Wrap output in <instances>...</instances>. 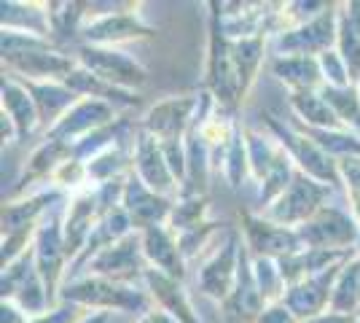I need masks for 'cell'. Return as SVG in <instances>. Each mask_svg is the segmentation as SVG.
Instances as JSON below:
<instances>
[{
    "label": "cell",
    "mask_w": 360,
    "mask_h": 323,
    "mask_svg": "<svg viewBox=\"0 0 360 323\" xmlns=\"http://www.w3.org/2000/svg\"><path fill=\"white\" fill-rule=\"evenodd\" d=\"M196 110H199V92L175 94V97H167L162 103L150 106L137 122L140 129H146L148 135L159 140L178 186H183L186 181V135H188Z\"/></svg>",
    "instance_id": "1"
},
{
    "label": "cell",
    "mask_w": 360,
    "mask_h": 323,
    "mask_svg": "<svg viewBox=\"0 0 360 323\" xmlns=\"http://www.w3.org/2000/svg\"><path fill=\"white\" fill-rule=\"evenodd\" d=\"M60 302L81 305L89 312H132V315H148L153 310V299L146 286H127L105 277L81 275L65 280L60 291Z\"/></svg>",
    "instance_id": "2"
},
{
    "label": "cell",
    "mask_w": 360,
    "mask_h": 323,
    "mask_svg": "<svg viewBox=\"0 0 360 323\" xmlns=\"http://www.w3.org/2000/svg\"><path fill=\"white\" fill-rule=\"evenodd\" d=\"M248 154H250V178L258 184V213L269 208L277 197L285 194V189L296 178V165L288 151L271 138L269 132H258L245 127Z\"/></svg>",
    "instance_id": "3"
},
{
    "label": "cell",
    "mask_w": 360,
    "mask_h": 323,
    "mask_svg": "<svg viewBox=\"0 0 360 323\" xmlns=\"http://www.w3.org/2000/svg\"><path fill=\"white\" fill-rule=\"evenodd\" d=\"M205 92L229 113H237L242 106L240 81L231 60V41L221 27V16L215 3H207V62H205Z\"/></svg>",
    "instance_id": "4"
},
{
    "label": "cell",
    "mask_w": 360,
    "mask_h": 323,
    "mask_svg": "<svg viewBox=\"0 0 360 323\" xmlns=\"http://www.w3.org/2000/svg\"><path fill=\"white\" fill-rule=\"evenodd\" d=\"M261 119L266 124L271 138L277 140L288 151V156L293 159L296 170H301L304 175L315 178V181H320L323 186H328V189H345L336 159H330L315 140L307 138L299 127H293V124L285 122V119L274 116L271 110H261Z\"/></svg>",
    "instance_id": "5"
},
{
    "label": "cell",
    "mask_w": 360,
    "mask_h": 323,
    "mask_svg": "<svg viewBox=\"0 0 360 323\" xmlns=\"http://www.w3.org/2000/svg\"><path fill=\"white\" fill-rule=\"evenodd\" d=\"M330 194H333V189L323 186L320 181L296 170V178L285 189V194L277 197L269 208H264L261 215L266 221H271V224H277V227L299 229V227H304L309 218H315L328 205Z\"/></svg>",
    "instance_id": "6"
},
{
    "label": "cell",
    "mask_w": 360,
    "mask_h": 323,
    "mask_svg": "<svg viewBox=\"0 0 360 323\" xmlns=\"http://www.w3.org/2000/svg\"><path fill=\"white\" fill-rule=\"evenodd\" d=\"M153 35H156V27L146 22V16L140 14V6L124 3L119 11L89 14L84 30H81V44L119 49L121 44L148 41Z\"/></svg>",
    "instance_id": "7"
},
{
    "label": "cell",
    "mask_w": 360,
    "mask_h": 323,
    "mask_svg": "<svg viewBox=\"0 0 360 323\" xmlns=\"http://www.w3.org/2000/svg\"><path fill=\"white\" fill-rule=\"evenodd\" d=\"M68 202H65V205H68ZM60 208H54L51 213L46 215L44 224L38 227L35 243H32L35 267H38V272L44 277L46 291H49V299H51V308L60 305V291H62V286H65L68 270H70V256H68L65 234H62L65 213H60Z\"/></svg>",
    "instance_id": "8"
},
{
    "label": "cell",
    "mask_w": 360,
    "mask_h": 323,
    "mask_svg": "<svg viewBox=\"0 0 360 323\" xmlns=\"http://www.w3.org/2000/svg\"><path fill=\"white\" fill-rule=\"evenodd\" d=\"M73 57L81 68H86L94 76H100L103 81L119 87V89H127V92L137 94V89H143L148 84V70L132 54H127L121 49L81 44L73 49Z\"/></svg>",
    "instance_id": "9"
},
{
    "label": "cell",
    "mask_w": 360,
    "mask_h": 323,
    "mask_svg": "<svg viewBox=\"0 0 360 323\" xmlns=\"http://www.w3.org/2000/svg\"><path fill=\"white\" fill-rule=\"evenodd\" d=\"M0 296H3V302H14L16 308H22L30 318L44 315V312L51 310V299H49V291H46L44 277L35 267L32 248L27 253H22L16 262L3 267Z\"/></svg>",
    "instance_id": "10"
},
{
    "label": "cell",
    "mask_w": 360,
    "mask_h": 323,
    "mask_svg": "<svg viewBox=\"0 0 360 323\" xmlns=\"http://www.w3.org/2000/svg\"><path fill=\"white\" fill-rule=\"evenodd\" d=\"M336 38H339V6L330 3L317 19L301 25L296 30L274 35L271 57H320L336 49Z\"/></svg>",
    "instance_id": "11"
},
{
    "label": "cell",
    "mask_w": 360,
    "mask_h": 323,
    "mask_svg": "<svg viewBox=\"0 0 360 323\" xmlns=\"http://www.w3.org/2000/svg\"><path fill=\"white\" fill-rule=\"evenodd\" d=\"M148 270V259L143 253V237H140V232H132L121 243L97 253L75 277L94 275L105 277V280H116V283H127V286H143Z\"/></svg>",
    "instance_id": "12"
},
{
    "label": "cell",
    "mask_w": 360,
    "mask_h": 323,
    "mask_svg": "<svg viewBox=\"0 0 360 323\" xmlns=\"http://www.w3.org/2000/svg\"><path fill=\"white\" fill-rule=\"evenodd\" d=\"M242 237L237 229H226L224 240L215 246L210 256L202 262L196 272V286L207 299L224 305L229 293L237 283V270H240V253H242Z\"/></svg>",
    "instance_id": "13"
},
{
    "label": "cell",
    "mask_w": 360,
    "mask_h": 323,
    "mask_svg": "<svg viewBox=\"0 0 360 323\" xmlns=\"http://www.w3.org/2000/svg\"><path fill=\"white\" fill-rule=\"evenodd\" d=\"M299 237L307 248L358 253L360 224L355 221V215L345 210V208L326 205L315 218H309L304 227H299Z\"/></svg>",
    "instance_id": "14"
},
{
    "label": "cell",
    "mask_w": 360,
    "mask_h": 323,
    "mask_svg": "<svg viewBox=\"0 0 360 323\" xmlns=\"http://www.w3.org/2000/svg\"><path fill=\"white\" fill-rule=\"evenodd\" d=\"M242 234H245V246L250 251L253 259H288L293 253L304 251V243L299 237V229H288L266 221L258 210H242Z\"/></svg>",
    "instance_id": "15"
},
{
    "label": "cell",
    "mask_w": 360,
    "mask_h": 323,
    "mask_svg": "<svg viewBox=\"0 0 360 323\" xmlns=\"http://www.w3.org/2000/svg\"><path fill=\"white\" fill-rule=\"evenodd\" d=\"M73 159V143L68 140H57V138H44L41 146L30 154V159L25 162V167L16 178L14 189L8 191L11 200H19V197H27L32 191H41L38 186H51V178L54 172L68 162Z\"/></svg>",
    "instance_id": "16"
},
{
    "label": "cell",
    "mask_w": 360,
    "mask_h": 323,
    "mask_svg": "<svg viewBox=\"0 0 360 323\" xmlns=\"http://www.w3.org/2000/svg\"><path fill=\"white\" fill-rule=\"evenodd\" d=\"M132 170L140 175V181L153 189L156 194L169 197V200H178L180 186L169 170L165 151L159 146V140L148 135L146 129H135V138H132Z\"/></svg>",
    "instance_id": "17"
},
{
    "label": "cell",
    "mask_w": 360,
    "mask_h": 323,
    "mask_svg": "<svg viewBox=\"0 0 360 323\" xmlns=\"http://www.w3.org/2000/svg\"><path fill=\"white\" fill-rule=\"evenodd\" d=\"M345 264H333V267L317 272V275L304 277L299 283L288 286L283 302L290 308V312L299 321H309V318H317V315L328 312L330 299H333V289H336V280H339V272H342Z\"/></svg>",
    "instance_id": "18"
},
{
    "label": "cell",
    "mask_w": 360,
    "mask_h": 323,
    "mask_svg": "<svg viewBox=\"0 0 360 323\" xmlns=\"http://www.w3.org/2000/svg\"><path fill=\"white\" fill-rule=\"evenodd\" d=\"M75 68H78V60L73 57V51H62V49H44V51L3 60V73H11L22 81H38V84L65 81Z\"/></svg>",
    "instance_id": "19"
},
{
    "label": "cell",
    "mask_w": 360,
    "mask_h": 323,
    "mask_svg": "<svg viewBox=\"0 0 360 323\" xmlns=\"http://www.w3.org/2000/svg\"><path fill=\"white\" fill-rule=\"evenodd\" d=\"M70 200V194H65L57 186H46L41 191H32L27 197L19 200H8L3 205V234H14L22 229H38L44 224V218L54 208H60Z\"/></svg>",
    "instance_id": "20"
},
{
    "label": "cell",
    "mask_w": 360,
    "mask_h": 323,
    "mask_svg": "<svg viewBox=\"0 0 360 323\" xmlns=\"http://www.w3.org/2000/svg\"><path fill=\"white\" fill-rule=\"evenodd\" d=\"M172 205H175V200L162 197V194H156L153 189H148V186L140 181V175H137L135 170L127 175L121 208L127 210L135 232H146V229H150V227L167 224V221H169V213H172Z\"/></svg>",
    "instance_id": "21"
},
{
    "label": "cell",
    "mask_w": 360,
    "mask_h": 323,
    "mask_svg": "<svg viewBox=\"0 0 360 323\" xmlns=\"http://www.w3.org/2000/svg\"><path fill=\"white\" fill-rule=\"evenodd\" d=\"M264 310H266V302H264L261 289H258V283H255L253 256H250L248 246H242L237 283H234V289L229 293V299L221 305L224 323H255Z\"/></svg>",
    "instance_id": "22"
},
{
    "label": "cell",
    "mask_w": 360,
    "mask_h": 323,
    "mask_svg": "<svg viewBox=\"0 0 360 323\" xmlns=\"http://www.w3.org/2000/svg\"><path fill=\"white\" fill-rule=\"evenodd\" d=\"M100 218H103V213H100V202H97V194H94V186L73 194L70 202L65 205L62 234H65V248H68L70 264H73L75 259H78V253L84 251L91 229L97 227Z\"/></svg>",
    "instance_id": "23"
},
{
    "label": "cell",
    "mask_w": 360,
    "mask_h": 323,
    "mask_svg": "<svg viewBox=\"0 0 360 323\" xmlns=\"http://www.w3.org/2000/svg\"><path fill=\"white\" fill-rule=\"evenodd\" d=\"M121 113L113 106H108L103 100H91V97H81L49 135L44 138H57V140H68V143H78L81 138H86L89 132L105 127V124H113Z\"/></svg>",
    "instance_id": "24"
},
{
    "label": "cell",
    "mask_w": 360,
    "mask_h": 323,
    "mask_svg": "<svg viewBox=\"0 0 360 323\" xmlns=\"http://www.w3.org/2000/svg\"><path fill=\"white\" fill-rule=\"evenodd\" d=\"M0 113H6L16 127V143H27L41 129V116L30 92L11 73H3L0 81Z\"/></svg>",
    "instance_id": "25"
},
{
    "label": "cell",
    "mask_w": 360,
    "mask_h": 323,
    "mask_svg": "<svg viewBox=\"0 0 360 323\" xmlns=\"http://www.w3.org/2000/svg\"><path fill=\"white\" fill-rule=\"evenodd\" d=\"M143 237V253L148 259V267L162 272V275L172 277V280H186V259L180 253L178 234L169 229L167 224L162 227H150V229L140 232Z\"/></svg>",
    "instance_id": "26"
},
{
    "label": "cell",
    "mask_w": 360,
    "mask_h": 323,
    "mask_svg": "<svg viewBox=\"0 0 360 323\" xmlns=\"http://www.w3.org/2000/svg\"><path fill=\"white\" fill-rule=\"evenodd\" d=\"M132 232H135V227H132V221H129V215H127L124 208H116V210H110L108 215H103V218L97 221V227L91 229L84 251H81L78 259L70 264V270H68V277H65V280H73V277L78 275V272H81L97 253H103V251H108L110 246L121 243V240H124L127 234H132Z\"/></svg>",
    "instance_id": "27"
},
{
    "label": "cell",
    "mask_w": 360,
    "mask_h": 323,
    "mask_svg": "<svg viewBox=\"0 0 360 323\" xmlns=\"http://www.w3.org/2000/svg\"><path fill=\"white\" fill-rule=\"evenodd\" d=\"M143 286L148 289L153 305L159 310H165L167 315H172L178 323H202L196 308L191 305V296H188L186 286L180 280H172V277L162 275L156 270H148Z\"/></svg>",
    "instance_id": "28"
},
{
    "label": "cell",
    "mask_w": 360,
    "mask_h": 323,
    "mask_svg": "<svg viewBox=\"0 0 360 323\" xmlns=\"http://www.w3.org/2000/svg\"><path fill=\"white\" fill-rule=\"evenodd\" d=\"M22 81V78H16ZM25 89L30 92L32 103L38 108V116H41V132L49 135L57 124L65 119V113L81 100L73 89H68L62 81H46V84H38V81H22Z\"/></svg>",
    "instance_id": "29"
},
{
    "label": "cell",
    "mask_w": 360,
    "mask_h": 323,
    "mask_svg": "<svg viewBox=\"0 0 360 323\" xmlns=\"http://www.w3.org/2000/svg\"><path fill=\"white\" fill-rule=\"evenodd\" d=\"M269 70L288 92H320L326 87L317 57H271Z\"/></svg>",
    "instance_id": "30"
},
{
    "label": "cell",
    "mask_w": 360,
    "mask_h": 323,
    "mask_svg": "<svg viewBox=\"0 0 360 323\" xmlns=\"http://www.w3.org/2000/svg\"><path fill=\"white\" fill-rule=\"evenodd\" d=\"M68 89H73L78 97H91V100H103L108 106H113L116 110H129V108H135L140 103V97L135 92H127V89H119V87H113V84H108L103 81L100 76H94L91 70L86 68H75L70 76L62 81Z\"/></svg>",
    "instance_id": "31"
},
{
    "label": "cell",
    "mask_w": 360,
    "mask_h": 323,
    "mask_svg": "<svg viewBox=\"0 0 360 323\" xmlns=\"http://www.w3.org/2000/svg\"><path fill=\"white\" fill-rule=\"evenodd\" d=\"M89 19V3H49L51 41L62 51H73L81 46V30Z\"/></svg>",
    "instance_id": "32"
},
{
    "label": "cell",
    "mask_w": 360,
    "mask_h": 323,
    "mask_svg": "<svg viewBox=\"0 0 360 323\" xmlns=\"http://www.w3.org/2000/svg\"><path fill=\"white\" fill-rule=\"evenodd\" d=\"M352 256H358V253H352V251L304 248V251L288 256V259H280V270H283V277H285L288 286H293V283H299L304 277H312V275H317V272H323V270H328L333 264L349 262Z\"/></svg>",
    "instance_id": "33"
},
{
    "label": "cell",
    "mask_w": 360,
    "mask_h": 323,
    "mask_svg": "<svg viewBox=\"0 0 360 323\" xmlns=\"http://www.w3.org/2000/svg\"><path fill=\"white\" fill-rule=\"evenodd\" d=\"M0 25L3 30H22L41 35L51 41V22H49V3H22V0H3L0 3Z\"/></svg>",
    "instance_id": "34"
},
{
    "label": "cell",
    "mask_w": 360,
    "mask_h": 323,
    "mask_svg": "<svg viewBox=\"0 0 360 323\" xmlns=\"http://www.w3.org/2000/svg\"><path fill=\"white\" fill-rule=\"evenodd\" d=\"M288 106L293 110V122L312 129H347L333 113L323 92H288Z\"/></svg>",
    "instance_id": "35"
},
{
    "label": "cell",
    "mask_w": 360,
    "mask_h": 323,
    "mask_svg": "<svg viewBox=\"0 0 360 323\" xmlns=\"http://www.w3.org/2000/svg\"><path fill=\"white\" fill-rule=\"evenodd\" d=\"M266 41H269L266 35H253V38L231 41V60H234V70H237V81H240V100H245L248 92L253 89L258 70L264 65Z\"/></svg>",
    "instance_id": "36"
},
{
    "label": "cell",
    "mask_w": 360,
    "mask_h": 323,
    "mask_svg": "<svg viewBox=\"0 0 360 323\" xmlns=\"http://www.w3.org/2000/svg\"><path fill=\"white\" fill-rule=\"evenodd\" d=\"M132 138L121 140L119 146H113V148H108L91 159L86 165L89 186H103L108 181H116V178H127L132 172Z\"/></svg>",
    "instance_id": "37"
},
{
    "label": "cell",
    "mask_w": 360,
    "mask_h": 323,
    "mask_svg": "<svg viewBox=\"0 0 360 323\" xmlns=\"http://www.w3.org/2000/svg\"><path fill=\"white\" fill-rule=\"evenodd\" d=\"M330 312L360 318V256H352L342 267L330 299Z\"/></svg>",
    "instance_id": "38"
},
{
    "label": "cell",
    "mask_w": 360,
    "mask_h": 323,
    "mask_svg": "<svg viewBox=\"0 0 360 323\" xmlns=\"http://www.w3.org/2000/svg\"><path fill=\"white\" fill-rule=\"evenodd\" d=\"M293 127H299L307 138H312L330 156V159H345V156L360 154V135L358 132H349V129H312V127H304V124L293 122Z\"/></svg>",
    "instance_id": "39"
},
{
    "label": "cell",
    "mask_w": 360,
    "mask_h": 323,
    "mask_svg": "<svg viewBox=\"0 0 360 323\" xmlns=\"http://www.w3.org/2000/svg\"><path fill=\"white\" fill-rule=\"evenodd\" d=\"M207 221H210V200H207V194H196V197H178L175 200L167 227L175 234H183V232L196 229Z\"/></svg>",
    "instance_id": "40"
},
{
    "label": "cell",
    "mask_w": 360,
    "mask_h": 323,
    "mask_svg": "<svg viewBox=\"0 0 360 323\" xmlns=\"http://www.w3.org/2000/svg\"><path fill=\"white\" fill-rule=\"evenodd\" d=\"M323 97L328 100V106L333 108V113L339 116V122L345 124L349 132L360 135V89L352 87H323L320 89Z\"/></svg>",
    "instance_id": "41"
},
{
    "label": "cell",
    "mask_w": 360,
    "mask_h": 323,
    "mask_svg": "<svg viewBox=\"0 0 360 323\" xmlns=\"http://www.w3.org/2000/svg\"><path fill=\"white\" fill-rule=\"evenodd\" d=\"M336 51L342 54L352 84L358 87L360 81V27L347 16V11L339 3V38H336Z\"/></svg>",
    "instance_id": "42"
},
{
    "label": "cell",
    "mask_w": 360,
    "mask_h": 323,
    "mask_svg": "<svg viewBox=\"0 0 360 323\" xmlns=\"http://www.w3.org/2000/svg\"><path fill=\"white\" fill-rule=\"evenodd\" d=\"M226 184L231 189H240L248 178H250V154H248V138H245V127L237 129L234 140L229 143L224 156V165H221Z\"/></svg>",
    "instance_id": "43"
},
{
    "label": "cell",
    "mask_w": 360,
    "mask_h": 323,
    "mask_svg": "<svg viewBox=\"0 0 360 323\" xmlns=\"http://www.w3.org/2000/svg\"><path fill=\"white\" fill-rule=\"evenodd\" d=\"M253 272H255V283L261 289V296L269 305H277L285 299L288 283L283 277V270H280V262L274 259H253Z\"/></svg>",
    "instance_id": "44"
},
{
    "label": "cell",
    "mask_w": 360,
    "mask_h": 323,
    "mask_svg": "<svg viewBox=\"0 0 360 323\" xmlns=\"http://www.w3.org/2000/svg\"><path fill=\"white\" fill-rule=\"evenodd\" d=\"M44 49H60L54 41L41 38V35H32V32L22 30H3L0 38V54L3 60L6 57H19V54H32V51H44Z\"/></svg>",
    "instance_id": "45"
},
{
    "label": "cell",
    "mask_w": 360,
    "mask_h": 323,
    "mask_svg": "<svg viewBox=\"0 0 360 323\" xmlns=\"http://www.w3.org/2000/svg\"><path fill=\"white\" fill-rule=\"evenodd\" d=\"M224 227H226L224 221L210 218L207 224H202V227H196V229H188V232H183V234H178L183 259H186V262L196 259V256H199V253H202V251L215 240V234H218V232H224Z\"/></svg>",
    "instance_id": "46"
},
{
    "label": "cell",
    "mask_w": 360,
    "mask_h": 323,
    "mask_svg": "<svg viewBox=\"0 0 360 323\" xmlns=\"http://www.w3.org/2000/svg\"><path fill=\"white\" fill-rule=\"evenodd\" d=\"M320 60V70H323V78H326V87H352V78H349V70H347L345 60L336 49H330L326 54L317 57Z\"/></svg>",
    "instance_id": "47"
},
{
    "label": "cell",
    "mask_w": 360,
    "mask_h": 323,
    "mask_svg": "<svg viewBox=\"0 0 360 323\" xmlns=\"http://www.w3.org/2000/svg\"><path fill=\"white\" fill-rule=\"evenodd\" d=\"M91 312L81 305H70V302H60L54 308L44 312V315H35L30 318V323H81L84 318H89Z\"/></svg>",
    "instance_id": "48"
},
{
    "label": "cell",
    "mask_w": 360,
    "mask_h": 323,
    "mask_svg": "<svg viewBox=\"0 0 360 323\" xmlns=\"http://www.w3.org/2000/svg\"><path fill=\"white\" fill-rule=\"evenodd\" d=\"M336 165H339V175H342V186H345L347 197L360 194V154L345 156Z\"/></svg>",
    "instance_id": "49"
},
{
    "label": "cell",
    "mask_w": 360,
    "mask_h": 323,
    "mask_svg": "<svg viewBox=\"0 0 360 323\" xmlns=\"http://www.w3.org/2000/svg\"><path fill=\"white\" fill-rule=\"evenodd\" d=\"M255 323H301V321L290 312V308H288L285 302H277V305H269V308L264 310Z\"/></svg>",
    "instance_id": "50"
},
{
    "label": "cell",
    "mask_w": 360,
    "mask_h": 323,
    "mask_svg": "<svg viewBox=\"0 0 360 323\" xmlns=\"http://www.w3.org/2000/svg\"><path fill=\"white\" fill-rule=\"evenodd\" d=\"M0 323H30V315L22 308H16L14 302H3L0 305Z\"/></svg>",
    "instance_id": "51"
},
{
    "label": "cell",
    "mask_w": 360,
    "mask_h": 323,
    "mask_svg": "<svg viewBox=\"0 0 360 323\" xmlns=\"http://www.w3.org/2000/svg\"><path fill=\"white\" fill-rule=\"evenodd\" d=\"M301 323H355L352 315H339V312H323L317 318H309V321H301Z\"/></svg>",
    "instance_id": "52"
},
{
    "label": "cell",
    "mask_w": 360,
    "mask_h": 323,
    "mask_svg": "<svg viewBox=\"0 0 360 323\" xmlns=\"http://www.w3.org/2000/svg\"><path fill=\"white\" fill-rule=\"evenodd\" d=\"M110 321V312H91L89 318H84L81 323H108Z\"/></svg>",
    "instance_id": "53"
},
{
    "label": "cell",
    "mask_w": 360,
    "mask_h": 323,
    "mask_svg": "<svg viewBox=\"0 0 360 323\" xmlns=\"http://www.w3.org/2000/svg\"><path fill=\"white\" fill-rule=\"evenodd\" d=\"M137 323H150V315H143V318H140Z\"/></svg>",
    "instance_id": "54"
},
{
    "label": "cell",
    "mask_w": 360,
    "mask_h": 323,
    "mask_svg": "<svg viewBox=\"0 0 360 323\" xmlns=\"http://www.w3.org/2000/svg\"><path fill=\"white\" fill-rule=\"evenodd\" d=\"M355 323H360V318H355Z\"/></svg>",
    "instance_id": "55"
},
{
    "label": "cell",
    "mask_w": 360,
    "mask_h": 323,
    "mask_svg": "<svg viewBox=\"0 0 360 323\" xmlns=\"http://www.w3.org/2000/svg\"><path fill=\"white\" fill-rule=\"evenodd\" d=\"M358 89H360V81H358Z\"/></svg>",
    "instance_id": "56"
}]
</instances>
